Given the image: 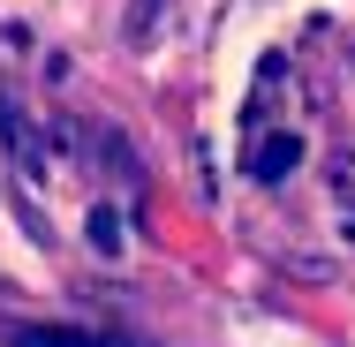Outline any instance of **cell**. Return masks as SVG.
I'll return each instance as SVG.
<instances>
[{"instance_id": "obj_3", "label": "cell", "mask_w": 355, "mask_h": 347, "mask_svg": "<svg viewBox=\"0 0 355 347\" xmlns=\"http://www.w3.org/2000/svg\"><path fill=\"white\" fill-rule=\"evenodd\" d=\"M15 347H129V340L91 332V325H15Z\"/></svg>"}, {"instance_id": "obj_2", "label": "cell", "mask_w": 355, "mask_h": 347, "mask_svg": "<svg viewBox=\"0 0 355 347\" xmlns=\"http://www.w3.org/2000/svg\"><path fill=\"white\" fill-rule=\"evenodd\" d=\"M0 143H8V159H15L31 181L46 174V136L31 129V114H23V98H15V91H0Z\"/></svg>"}, {"instance_id": "obj_4", "label": "cell", "mask_w": 355, "mask_h": 347, "mask_svg": "<svg viewBox=\"0 0 355 347\" xmlns=\"http://www.w3.org/2000/svg\"><path fill=\"white\" fill-rule=\"evenodd\" d=\"M91 249H106V257L121 249V219H114V204H98V211H91Z\"/></svg>"}, {"instance_id": "obj_1", "label": "cell", "mask_w": 355, "mask_h": 347, "mask_svg": "<svg viewBox=\"0 0 355 347\" xmlns=\"http://www.w3.org/2000/svg\"><path fill=\"white\" fill-rule=\"evenodd\" d=\"M295 166H302V129H250V136H242V174H250V181L272 189Z\"/></svg>"}]
</instances>
